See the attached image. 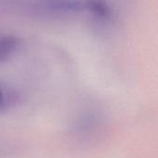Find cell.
Returning a JSON list of instances; mask_svg holds the SVG:
<instances>
[{"instance_id":"obj_1","label":"cell","mask_w":158,"mask_h":158,"mask_svg":"<svg viewBox=\"0 0 158 158\" xmlns=\"http://www.w3.org/2000/svg\"><path fill=\"white\" fill-rule=\"evenodd\" d=\"M44 6L57 12L78 13L85 11V0H44Z\"/></svg>"},{"instance_id":"obj_2","label":"cell","mask_w":158,"mask_h":158,"mask_svg":"<svg viewBox=\"0 0 158 158\" xmlns=\"http://www.w3.org/2000/svg\"><path fill=\"white\" fill-rule=\"evenodd\" d=\"M85 11L100 19H109L112 9L106 0H85Z\"/></svg>"},{"instance_id":"obj_3","label":"cell","mask_w":158,"mask_h":158,"mask_svg":"<svg viewBox=\"0 0 158 158\" xmlns=\"http://www.w3.org/2000/svg\"><path fill=\"white\" fill-rule=\"evenodd\" d=\"M18 47V40L14 36H0V63L10 57Z\"/></svg>"},{"instance_id":"obj_4","label":"cell","mask_w":158,"mask_h":158,"mask_svg":"<svg viewBox=\"0 0 158 158\" xmlns=\"http://www.w3.org/2000/svg\"><path fill=\"white\" fill-rule=\"evenodd\" d=\"M8 103H9V95L0 86V112L8 105Z\"/></svg>"}]
</instances>
